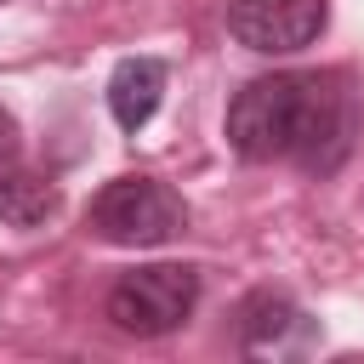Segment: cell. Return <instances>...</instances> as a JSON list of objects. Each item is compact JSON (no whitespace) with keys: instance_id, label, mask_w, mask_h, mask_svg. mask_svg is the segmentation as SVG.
<instances>
[{"instance_id":"cell-1","label":"cell","mask_w":364,"mask_h":364,"mask_svg":"<svg viewBox=\"0 0 364 364\" xmlns=\"http://www.w3.org/2000/svg\"><path fill=\"white\" fill-rule=\"evenodd\" d=\"M358 136V97L341 74H262L228 102V142L239 159H290L330 176Z\"/></svg>"},{"instance_id":"cell-2","label":"cell","mask_w":364,"mask_h":364,"mask_svg":"<svg viewBox=\"0 0 364 364\" xmlns=\"http://www.w3.org/2000/svg\"><path fill=\"white\" fill-rule=\"evenodd\" d=\"M85 228L102 239V245H125V250H148V245H165L188 228V205L176 188H165L159 176H114L91 210H85Z\"/></svg>"},{"instance_id":"cell-3","label":"cell","mask_w":364,"mask_h":364,"mask_svg":"<svg viewBox=\"0 0 364 364\" xmlns=\"http://www.w3.org/2000/svg\"><path fill=\"white\" fill-rule=\"evenodd\" d=\"M193 301H199V273L182 262H154V267H131L108 290V318L125 336H165L193 313Z\"/></svg>"},{"instance_id":"cell-4","label":"cell","mask_w":364,"mask_h":364,"mask_svg":"<svg viewBox=\"0 0 364 364\" xmlns=\"http://www.w3.org/2000/svg\"><path fill=\"white\" fill-rule=\"evenodd\" d=\"M330 23V0H233L228 34L256 57H290L307 51Z\"/></svg>"},{"instance_id":"cell-5","label":"cell","mask_w":364,"mask_h":364,"mask_svg":"<svg viewBox=\"0 0 364 364\" xmlns=\"http://www.w3.org/2000/svg\"><path fill=\"white\" fill-rule=\"evenodd\" d=\"M165 97V63L159 57H125L108 74V114L119 131H142Z\"/></svg>"},{"instance_id":"cell-6","label":"cell","mask_w":364,"mask_h":364,"mask_svg":"<svg viewBox=\"0 0 364 364\" xmlns=\"http://www.w3.org/2000/svg\"><path fill=\"white\" fill-rule=\"evenodd\" d=\"M63 210L57 182L34 176V171H0V222L6 228H46Z\"/></svg>"},{"instance_id":"cell-7","label":"cell","mask_w":364,"mask_h":364,"mask_svg":"<svg viewBox=\"0 0 364 364\" xmlns=\"http://www.w3.org/2000/svg\"><path fill=\"white\" fill-rule=\"evenodd\" d=\"M296 324H301V307H296L290 296H273V290H256V296L239 307V336H245L250 353L284 347V336H290Z\"/></svg>"},{"instance_id":"cell-8","label":"cell","mask_w":364,"mask_h":364,"mask_svg":"<svg viewBox=\"0 0 364 364\" xmlns=\"http://www.w3.org/2000/svg\"><path fill=\"white\" fill-rule=\"evenodd\" d=\"M11 154H17V125L0 114V159H11Z\"/></svg>"},{"instance_id":"cell-9","label":"cell","mask_w":364,"mask_h":364,"mask_svg":"<svg viewBox=\"0 0 364 364\" xmlns=\"http://www.w3.org/2000/svg\"><path fill=\"white\" fill-rule=\"evenodd\" d=\"M0 6H6V0H0Z\"/></svg>"}]
</instances>
